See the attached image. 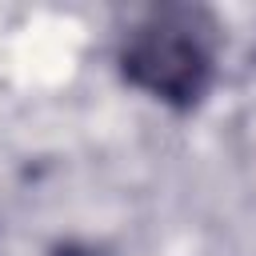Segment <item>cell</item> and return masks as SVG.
Listing matches in <instances>:
<instances>
[{
	"label": "cell",
	"instance_id": "obj_1",
	"mask_svg": "<svg viewBox=\"0 0 256 256\" xmlns=\"http://www.w3.org/2000/svg\"><path fill=\"white\" fill-rule=\"evenodd\" d=\"M220 32L216 12L204 4H152L120 36L116 68L136 92L172 112H192L216 84Z\"/></svg>",
	"mask_w": 256,
	"mask_h": 256
},
{
	"label": "cell",
	"instance_id": "obj_2",
	"mask_svg": "<svg viewBox=\"0 0 256 256\" xmlns=\"http://www.w3.org/2000/svg\"><path fill=\"white\" fill-rule=\"evenodd\" d=\"M52 256H112V252L100 244H88V240H60L52 248Z\"/></svg>",
	"mask_w": 256,
	"mask_h": 256
}]
</instances>
